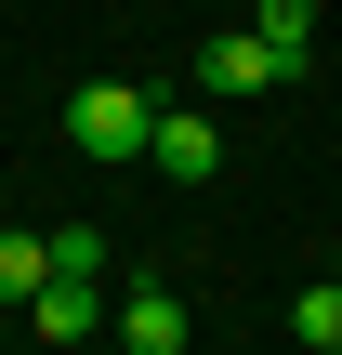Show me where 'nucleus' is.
<instances>
[{"label":"nucleus","instance_id":"nucleus-1","mask_svg":"<svg viewBox=\"0 0 342 355\" xmlns=\"http://www.w3.org/2000/svg\"><path fill=\"white\" fill-rule=\"evenodd\" d=\"M145 132H158V105H145L132 79H79V92H66V145H79V158H145Z\"/></svg>","mask_w":342,"mask_h":355},{"label":"nucleus","instance_id":"nucleus-2","mask_svg":"<svg viewBox=\"0 0 342 355\" xmlns=\"http://www.w3.org/2000/svg\"><path fill=\"white\" fill-rule=\"evenodd\" d=\"M303 66L264 40V26H237V40H198V92H290Z\"/></svg>","mask_w":342,"mask_h":355},{"label":"nucleus","instance_id":"nucleus-3","mask_svg":"<svg viewBox=\"0 0 342 355\" xmlns=\"http://www.w3.org/2000/svg\"><path fill=\"white\" fill-rule=\"evenodd\" d=\"M145 158H158L171 184H211V171H224V132H211L198 105H158V132H145Z\"/></svg>","mask_w":342,"mask_h":355},{"label":"nucleus","instance_id":"nucleus-4","mask_svg":"<svg viewBox=\"0 0 342 355\" xmlns=\"http://www.w3.org/2000/svg\"><path fill=\"white\" fill-rule=\"evenodd\" d=\"M119 343L132 355H185V290H171V277H132V290H119Z\"/></svg>","mask_w":342,"mask_h":355},{"label":"nucleus","instance_id":"nucleus-5","mask_svg":"<svg viewBox=\"0 0 342 355\" xmlns=\"http://www.w3.org/2000/svg\"><path fill=\"white\" fill-rule=\"evenodd\" d=\"M92 290H105V277H53V290L26 303V316H40V343H79V329H92Z\"/></svg>","mask_w":342,"mask_h":355},{"label":"nucleus","instance_id":"nucleus-6","mask_svg":"<svg viewBox=\"0 0 342 355\" xmlns=\"http://www.w3.org/2000/svg\"><path fill=\"white\" fill-rule=\"evenodd\" d=\"M53 290V237H0V303H40Z\"/></svg>","mask_w":342,"mask_h":355},{"label":"nucleus","instance_id":"nucleus-7","mask_svg":"<svg viewBox=\"0 0 342 355\" xmlns=\"http://www.w3.org/2000/svg\"><path fill=\"white\" fill-rule=\"evenodd\" d=\"M250 26H264V40H277V53H290V66H303V53H316V0H250Z\"/></svg>","mask_w":342,"mask_h":355},{"label":"nucleus","instance_id":"nucleus-8","mask_svg":"<svg viewBox=\"0 0 342 355\" xmlns=\"http://www.w3.org/2000/svg\"><path fill=\"white\" fill-rule=\"evenodd\" d=\"M290 329H303V343H316V355H342V277H316V290L290 303Z\"/></svg>","mask_w":342,"mask_h":355},{"label":"nucleus","instance_id":"nucleus-9","mask_svg":"<svg viewBox=\"0 0 342 355\" xmlns=\"http://www.w3.org/2000/svg\"><path fill=\"white\" fill-rule=\"evenodd\" d=\"M105 250H119V237H92V224H66V237H53V277H105Z\"/></svg>","mask_w":342,"mask_h":355},{"label":"nucleus","instance_id":"nucleus-10","mask_svg":"<svg viewBox=\"0 0 342 355\" xmlns=\"http://www.w3.org/2000/svg\"><path fill=\"white\" fill-rule=\"evenodd\" d=\"M330 277H342V263H330Z\"/></svg>","mask_w":342,"mask_h":355}]
</instances>
